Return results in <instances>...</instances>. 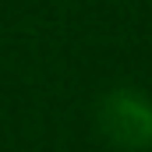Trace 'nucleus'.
<instances>
[{"label": "nucleus", "instance_id": "1", "mask_svg": "<svg viewBox=\"0 0 152 152\" xmlns=\"http://www.w3.org/2000/svg\"><path fill=\"white\" fill-rule=\"evenodd\" d=\"M96 127H99L103 142L120 152H149L152 99L131 85H117L96 103Z\"/></svg>", "mask_w": 152, "mask_h": 152}]
</instances>
